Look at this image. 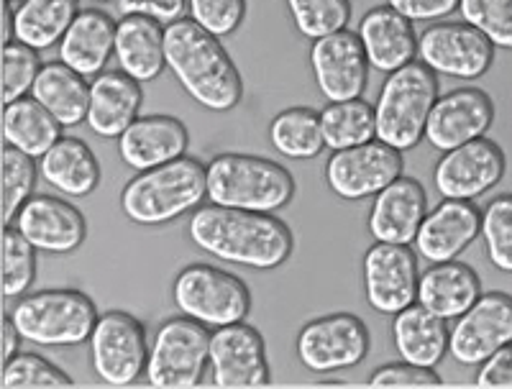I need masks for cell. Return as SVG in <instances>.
<instances>
[{"label":"cell","instance_id":"1","mask_svg":"<svg viewBox=\"0 0 512 389\" xmlns=\"http://www.w3.org/2000/svg\"><path fill=\"white\" fill-rule=\"evenodd\" d=\"M187 236L205 254L251 269H274L292 254V231L274 213L203 205L192 213Z\"/></svg>","mask_w":512,"mask_h":389},{"label":"cell","instance_id":"2","mask_svg":"<svg viewBox=\"0 0 512 389\" xmlns=\"http://www.w3.org/2000/svg\"><path fill=\"white\" fill-rule=\"evenodd\" d=\"M164 52L167 67L195 103L213 113H228L241 103L244 80L221 36L205 31L192 18H180L164 26Z\"/></svg>","mask_w":512,"mask_h":389},{"label":"cell","instance_id":"3","mask_svg":"<svg viewBox=\"0 0 512 389\" xmlns=\"http://www.w3.org/2000/svg\"><path fill=\"white\" fill-rule=\"evenodd\" d=\"M208 198V172L192 157L146 169L121 192V210L136 226H162Z\"/></svg>","mask_w":512,"mask_h":389},{"label":"cell","instance_id":"4","mask_svg":"<svg viewBox=\"0 0 512 389\" xmlns=\"http://www.w3.org/2000/svg\"><path fill=\"white\" fill-rule=\"evenodd\" d=\"M208 200L226 208L277 213L295 198V180L282 164L254 154H218L205 167Z\"/></svg>","mask_w":512,"mask_h":389},{"label":"cell","instance_id":"5","mask_svg":"<svg viewBox=\"0 0 512 389\" xmlns=\"http://www.w3.org/2000/svg\"><path fill=\"white\" fill-rule=\"evenodd\" d=\"M436 100V72L423 62H410L390 72L374 105L377 139L400 151L415 149L420 139H425V123Z\"/></svg>","mask_w":512,"mask_h":389},{"label":"cell","instance_id":"6","mask_svg":"<svg viewBox=\"0 0 512 389\" xmlns=\"http://www.w3.org/2000/svg\"><path fill=\"white\" fill-rule=\"evenodd\" d=\"M24 341L36 346H77L90 341L98 308L80 290H41L24 295L11 313Z\"/></svg>","mask_w":512,"mask_h":389},{"label":"cell","instance_id":"7","mask_svg":"<svg viewBox=\"0 0 512 389\" xmlns=\"http://www.w3.org/2000/svg\"><path fill=\"white\" fill-rule=\"evenodd\" d=\"M210 366L208 326L187 315L167 318L149 346L146 379L157 389H190L203 382Z\"/></svg>","mask_w":512,"mask_h":389},{"label":"cell","instance_id":"8","mask_svg":"<svg viewBox=\"0 0 512 389\" xmlns=\"http://www.w3.org/2000/svg\"><path fill=\"white\" fill-rule=\"evenodd\" d=\"M177 310L208 328H223L246 320L251 310V292L236 274L208 264H190L182 269L172 287Z\"/></svg>","mask_w":512,"mask_h":389},{"label":"cell","instance_id":"9","mask_svg":"<svg viewBox=\"0 0 512 389\" xmlns=\"http://www.w3.org/2000/svg\"><path fill=\"white\" fill-rule=\"evenodd\" d=\"M90 361L108 387L134 384L149 364L144 323L123 310L100 315L90 336Z\"/></svg>","mask_w":512,"mask_h":389},{"label":"cell","instance_id":"10","mask_svg":"<svg viewBox=\"0 0 512 389\" xmlns=\"http://www.w3.org/2000/svg\"><path fill=\"white\" fill-rule=\"evenodd\" d=\"M297 359L318 374L351 369L367 359L372 349L367 323L351 313H333L310 320L295 341Z\"/></svg>","mask_w":512,"mask_h":389},{"label":"cell","instance_id":"11","mask_svg":"<svg viewBox=\"0 0 512 389\" xmlns=\"http://www.w3.org/2000/svg\"><path fill=\"white\" fill-rule=\"evenodd\" d=\"M418 57L436 75L479 80L495 64V44L466 21H443L418 36Z\"/></svg>","mask_w":512,"mask_h":389},{"label":"cell","instance_id":"12","mask_svg":"<svg viewBox=\"0 0 512 389\" xmlns=\"http://www.w3.org/2000/svg\"><path fill=\"white\" fill-rule=\"evenodd\" d=\"M402 151L384 141L333 151L326 164V182L341 200H367L402 175Z\"/></svg>","mask_w":512,"mask_h":389},{"label":"cell","instance_id":"13","mask_svg":"<svg viewBox=\"0 0 512 389\" xmlns=\"http://www.w3.org/2000/svg\"><path fill=\"white\" fill-rule=\"evenodd\" d=\"M505 151L487 136L443 151L441 162L433 169V185L441 198L474 200L489 192L505 177Z\"/></svg>","mask_w":512,"mask_h":389},{"label":"cell","instance_id":"14","mask_svg":"<svg viewBox=\"0 0 512 389\" xmlns=\"http://www.w3.org/2000/svg\"><path fill=\"white\" fill-rule=\"evenodd\" d=\"M507 343H512V295L487 292L456 318L448 351L461 366H477Z\"/></svg>","mask_w":512,"mask_h":389},{"label":"cell","instance_id":"15","mask_svg":"<svg viewBox=\"0 0 512 389\" xmlns=\"http://www.w3.org/2000/svg\"><path fill=\"white\" fill-rule=\"evenodd\" d=\"M310 70H313L320 95L328 103L361 98L367 88L369 59L359 34L341 29L336 34L315 39L310 49Z\"/></svg>","mask_w":512,"mask_h":389},{"label":"cell","instance_id":"16","mask_svg":"<svg viewBox=\"0 0 512 389\" xmlns=\"http://www.w3.org/2000/svg\"><path fill=\"white\" fill-rule=\"evenodd\" d=\"M210 377L221 389L267 387L269 361L262 333L244 320L210 333Z\"/></svg>","mask_w":512,"mask_h":389},{"label":"cell","instance_id":"17","mask_svg":"<svg viewBox=\"0 0 512 389\" xmlns=\"http://www.w3.org/2000/svg\"><path fill=\"white\" fill-rule=\"evenodd\" d=\"M418 264L405 244L377 241L364 254V292L377 313L397 315L418 302Z\"/></svg>","mask_w":512,"mask_h":389},{"label":"cell","instance_id":"18","mask_svg":"<svg viewBox=\"0 0 512 389\" xmlns=\"http://www.w3.org/2000/svg\"><path fill=\"white\" fill-rule=\"evenodd\" d=\"M495 123V103L484 90L459 88L446 95H438L428 123L425 139L433 149L451 151L456 146L487 136Z\"/></svg>","mask_w":512,"mask_h":389},{"label":"cell","instance_id":"19","mask_svg":"<svg viewBox=\"0 0 512 389\" xmlns=\"http://www.w3.org/2000/svg\"><path fill=\"white\" fill-rule=\"evenodd\" d=\"M11 226H16L36 249L47 254H72L85 244L88 236L85 215L72 203L54 195H31Z\"/></svg>","mask_w":512,"mask_h":389},{"label":"cell","instance_id":"20","mask_svg":"<svg viewBox=\"0 0 512 389\" xmlns=\"http://www.w3.org/2000/svg\"><path fill=\"white\" fill-rule=\"evenodd\" d=\"M482 233V210L474 200L446 198L425 215L415 236V249L431 264L451 262Z\"/></svg>","mask_w":512,"mask_h":389},{"label":"cell","instance_id":"21","mask_svg":"<svg viewBox=\"0 0 512 389\" xmlns=\"http://www.w3.org/2000/svg\"><path fill=\"white\" fill-rule=\"evenodd\" d=\"M425 215H428L425 187L413 177L400 175L392 185L374 195L367 228L374 241L410 246Z\"/></svg>","mask_w":512,"mask_h":389},{"label":"cell","instance_id":"22","mask_svg":"<svg viewBox=\"0 0 512 389\" xmlns=\"http://www.w3.org/2000/svg\"><path fill=\"white\" fill-rule=\"evenodd\" d=\"M190 134L185 123L172 116H141L118 136V154L123 164L136 172L162 167L185 157Z\"/></svg>","mask_w":512,"mask_h":389},{"label":"cell","instance_id":"23","mask_svg":"<svg viewBox=\"0 0 512 389\" xmlns=\"http://www.w3.org/2000/svg\"><path fill=\"white\" fill-rule=\"evenodd\" d=\"M359 39L367 52L369 67L382 75L400 70L418 57V36L413 21L392 6H377L361 18Z\"/></svg>","mask_w":512,"mask_h":389},{"label":"cell","instance_id":"24","mask_svg":"<svg viewBox=\"0 0 512 389\" xmlns=\"http://www.w3.org/2000/svg\"><path fill=\"white\" fill-rule=\"evenodd\" d=\"M141 82L126 72H103L90 82L88 126L103 139H118L139 118Z\"/></svg>","mask_w":512,"mask_h":389},{"label":"cell","instance_id":"25","mask_svg":"<svg viewBox=\"0 0 512 389\" xmlns=\"http://www.w3.org/2000/svg\"><path fill=\"white\" fill-rule=\"evenodd\" d=\"M118 24L98 8H82L59 41V57L80 75H100L111 54H116Z\"/></svg>","mask_w":512,"mask_h":389},{"label":"cell","instance_id":"26","mask_svg":"<svg viewBox=\"0 0 512 389\" xmlns=\"http://www.w3.org/2000/svg\"><path fill=\"white\" fill-rule=\"evenodd\" d=\"M482 295L477 272L464 262H438L418 279V302L443 320H456Z\"/></svg>","mask_w":512,"mask_h":389},{"label":"cell","instance_id":"27","mask_svg":"<svg viewBox=\"0 0 512 389\" xmlns=\"http://www.w3.org/2000/svg\"><path fill=\"white\" fill-rule=\"evenodd\" d=\"M116 59L134 80H157L167 67L164 26L146 16H123L116 29Z\"/></svg>","mask_w":512,"mask_h":389},{"label":"cell","instance_id":"28","mask_svg":"<svg viewBox=\"0 0 512 389\" xmlns=\"http://www.w3.org/2000/svg\"><path fill=\"white\" fill-rule=\"evenodd\" d=\"M446 320L413 302L392 320V341L402 361L436 369L448 351Z\"/></svg>","mask_w":512,"mask_h":389},{"label":"cell","instance_id":"29","mask_svg":"<svg viewBox=\"0 0 512 389\" xmlns=\"http://www.w3.org/2000/svg\"><path fill=\"white\" fill-rule=\"evenodd\" d=\"M41 180L67 198H88L100 185V164L82 139L62 136L41 157Z\"/></svg>","mask_w":512,"mask_h":389},{"label":"cell","instance_id":"30","mask_svg":"<svg viewBox=\"0 0 512 389\" xmlns=\"http://www.w3.org/2000/svg\"><path fill=\"white\" fill-rule=\"evenodd\" d=\"M31 98L39 100L64 128L88 121L90 85L85 82V75L67 67L62 59L41 67Z\"/></svg>","mask_w":512,"mask_h":389},{"label":"cell","instance_id":"31","mask_svg":"<svg viewBox=\"0 0 512 389\" xmlns=\"http://www.w3.org/2000/svg\"><path fill=\"white\" fill-rule=\"evenodd\" d=\"M77 0H24L13 11V39L44 52L64 39L75 16Z\"/></svg>","mask_w":512,"mask_h":389},{"label":"cell","instance_id":"32","mask_svg":"<svg viewBox=\"0 0 512 389\" xmlns=\"http://www.w3.org/2000/svg\"><path fill=\"white\" fill-rule=\"evenodd\" d=\"M62 123L36 98H21L6 105L3 113V139L8 146L26 151L34 159L44 157L59 139Z\"/></svg>","mask_w":512,"mask_h":389},{"label":"cell","instance_id":"33","mask_svg":"<svg viewBox=\"0 0 512 389\" xmlns=\"http://www.w3.org/2000/svg\"><path fill=\"white\" fill-rule=\"evenodd\" d=\"M320 126H323L326 146L333 151L349 149V146H359L377 139L374 108L361 98L328 103L320 111Z\"/></svg>","mask_w":512,"mask_h":389},{"label":"cell","instance_id":"34","mask_svg":"<svg viewBox=\"0 0 512 389\" xmlns=\"http://www.w3.org/2000/svg\"><path fill=\"white\" fill-rule=\"evenodd\" d=\"M269 141L282 157L313 159L326 149L320 113L313 108H287L269 126Z\"/></svg>","mask_w":512,"mask_h":389},{"label":"cell","instance_id":"35","mask_svg":"<svg viewBox=\"0 0 512 389\" xmlns=\"http://www.w3.org/2000/svg\"><path fill=\"white\" fill-rule=\"evenodd\" d=\"M287 11L297 34L315 41L349 29L351 0H287Z\"/></svg>","mask_w":512,"mask_h":389},{"label":"cell","instance_id":"36","mask_svg":"<svg viewBox=\"0 0 512 389\" xmlns=\"http://www.w3.org/2000/svg\"><path fill=\"white\" fill-rule=\"evenodd\" d=\"M36 246L16 226L3 228V295L24 297L36 279Z\"/></svg>","mask_w":512,"mask_h":389},{"label":"cell","instance_id":"37","mask_svg":"<svg viewBox=\"0 0 512 389\" xmlns=\"http://www.w3.org/2000/svg\"><path fill=\"white\" fill-rule=\"evenodd\" d=\"M3 226H11L16 221V213L21 205L31 198L36 185V159L16 146H3Z\"/></svg>","mask_w":512,"mask_h":389},{"label":"cell","instance_id":"38","mask_svg":"<svg viewBox=\"0 0 512 389\" xmlns=\"http://www.w3.org/2000/svg\"><path fill=\"white\" fill-rule=\"evenodd\" d=\"M484 249L500 272L512 274V195H500L482 210Z\"/></svg>","mask_w":512,"mask_h":389},{"label":"cell","instance_id":"39","mask_svg":"<svg viewBox=\"0 0 512 389\" xmlns=\"http://www.w3.org/2000/svg\"><path fill=\"white\" fill-rule=\"evenodd\" d=\"M72 379L57 369L52 361L39 354H21L3 366V387L6 389H62L72 387Z\"/></svg>","mask_w":512,"mask_h":389},{"label":"cell","instance_id":"40","mask_svg":"<svg viewBox=\"0 0 512 389\" xmlns=\"http://www.w3.org/2000/svg\"><path fill=\"white\" fill-rule=\"evenodd\" d=\"M459 13L497 49L512 52V0H461Z\"/></svg>","mask_w":512,"mask_h":389},{"label":"cell","instance_id":"41","mask_svg":"<svg viewBox=\"0 0 512 389\" xmlns=\"http://www.w3.org/2000/svg\"><path fill=\"white\" fill-rule=\"evenodd\" d=\"M39 52L21 41H6L3 47V103H16L26 98L41 72Z\"/></svg>","mask_w":512,"mask_h":389},{"label":"cell","instance_id":"42","mask_svg":"<svg viewBox=\"0 0 512 389\" xmlns=\"http://www.w3.org/2000/svg\"><path fill=\"white\" fill-rule=\"evenodd\" d=\"M190 18L205 31L228 36L239 29L246 13V0H187Z\"/></svg>","mask_w":512,"mask_h":389},{"label":"cell","instance_id":"43","mask_svg":"<svg viewBox=\"0 0 512 389\" xmlns=\"http://www.w3.org/2000/svg\"><path fill=\"white\" fill-rule=\"evenodd\" d=\"M443 379L431 366H418L410 361L379 366L369 377V387H441Z\"/></svg>","mask_w":512,"mask_h":389},{"label":"cell","instance_id":"44","mask_svg":"<svg viewBox=\"0 0 512 389\" xmlns=\"http://www.w3.org/2000/svg\"><path fill=\"white\" fill-rule=\"evenodd\" d=\"M123 16H146L162 26L185 18V0H118Z\"/></svg>","mask_w":512,"mask_h":389},{"label":"cell","instance_id":"45","mask_svg":"<svg viewBox=\"0 0 512 389\" xmlns=\"http://www.w3.org/2000/svg\"><path fill=\"white\" fill-rule=\"evenodd\" d=\"M477 387L482 389H512V343L482 361L477 374Z\"/></svg>","mask_w":512,"mask_h":389},{"label":"cell","instance_id":"46","mask_svg":"<svg viewBox=\"0 0 512 389\" xmlns=\"http://www.w3.org/2000/svg\"><path fill=\"white\" fill-rule=\"evenodd\" d=\"M459 3L461 0H387V6L410 21H441L448 13L459 11Z\"/></svg>","mask_w":512,"mask_h":389},{"label":"cell","instance_id":"47","mask_svg":"<svg viewBox=\"0 0 512 389\" xmlns=\"http://www.w3.org/2000/svg\"><path fill=\"white\" fill-rule=\"evenodd\" d=\"M21 341H24V336H21V331L16 328L13 318L8 315V318L3 320V359H13V356L18 354V349H21Z\"/></svg>","mask_w":512,"mask_h":389},{"label":"cell","instance_id":"48","mask_svg":"<svg viewBox=\"0 0 512 389\" xmlns=\"http://www.w3.org/2000/svg\"><path fill=\"white\" fill-rule=\"evenodd\" d=\"M318 387H346L344 379H326V382H318Z\"/></svg>","mask_w":512,"mask_h":389},{"label":"cell","instance_id":"49","mask_svg":"<svg viewBox=\"0 0 512 389\" xmlns=\"http://www.w3.org/2000/svg\"><path fill=\"white\" fill-rule=\"evenodd\" d=\"M6 3H24V0H6Z\"/></svg>","mask_w":512,"mask_h":389},{"label":"cell","instance_id":"50","mask_svg":"<svg viewBox=\"0 0 512 389\" xmlns=\"http://www.w3.org/2000/svg\"><path fill=\"white\" fill-rule=\"evenodd\" d=\"M93 3H108V0H93Z\"/></svg>","mask_w":512,"mask_h":389}]
</instances>
